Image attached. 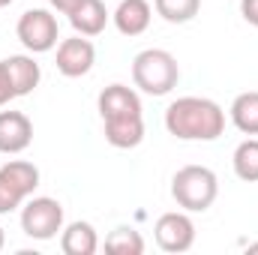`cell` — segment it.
<instances>
[{"label": "cell", "mask_w": 258, "mask_h": 255, "mask_svg": "<svg viewBox=\"0 0 258 255\" xmlns=\"http://www.w3.org/2000/svg\"><path fill=\"white\" fill-rule=\"evenodd\" d=\"M33 141V123L21 111H0V153H21Z\"/></svg>", "instance_id": "10"}, {"label": "cell", "mask_w": 258, "mask_h": 255, "mask_svg": "<svg viewBox=\"0 0 258 255\" xmlns=\"http://www.w3.org/2000/svg\"><path fill=\"white\" fill-rule=\"evenodd\" d=\"M219 195V180L207 165H183L171 177V198L186 213H204Z\"/></svg>", "instance_id": "3"}, {"label": "cell", "mask_w": 258, "mask_h": 255, "mask_svg": "<svg viewBox=\"0 0 258 255\" xmlns=\"http://www.w3.org/2000/svg\"><path fill=\"white\" fill-rule=\"evenodd\" d=\"M105 126V141L117 150H132L144 141V117H114V120H102Z\"/></svg>", "instance_id": "13"}, {"label": "cell", "mask_w": 258, "mask_h": 255, "mask_svg": "<svg viewBox=\"0 0 258 255\" xmlns=\"http://www.w3.org/2000/svg\"><path fill=\"white\" fill-rule=\"evenodd\" d=\"M114 27L123 33V36H141L147 27H150V18H153V6L147 0H120V6L114 9Z\"/></svg>", "instance_id": "11"}, {"label": "cell", "mask_w": 258, "mask_h": 255, "mask_svg": "<svg viewBox=\"0 0 258 255\" xmlns=\"http://www.w3.org/2000/svg\"><path fill=\"white\" fill-rule=\"evenodd\" d=\"M96 63V48L84 36H72L57 45V72L66 78H81Z\"/></svg>", "instance_id": "8"}, {"label": "cell", "mask_w": 258, "mask_h": 255, "mask_svg": "<svg viewBox=\"0 0 258 255\" xmlns=\"http://www.w3.org/2000/svg\"><path fill=\"white\" fill-rule=\"evenodd\" d=\"M39 186V168L24 159H12L0 165V213H12L21 207Z\"/></svg>", "instance_id": "4"}, {"label": "cell", "mask_w": 258, "mask_h": 255, "mask_svg": "<svg viewBox=\"0 0 258 255\" xmlns=\"http://www.w3.org/2000/svg\"><path fill=\"white\" fill-rule=\"evenodd\" d=\"M3 243H6V234H3V228H0V249H3Z\"/></svg>", "instance_id": "23"}, {"label": "cell", "mask_w": 258, "mask_h": 255, "mask_svg": "<svg viewBox=\"0 0 258 255\" xmlns=\"http://www.w3.org/2000/svg\"><path fill=\"white\" fill-rule=\"evenodd\" d=\"M231 123L243 135H258V90H246L231 102Z\"/></svg>", "instance_id": "16"}, {"label": "cell", "mask_w": 258, "mask_h": 255, "mask_svg": "<svg viewBox=\"0 0 258 255\" xmlns=\"http://www.w3.org/2000/svg\"><path fill=\"white\" fill-rule=\"evenodd\" d=\"M6 69H9V78H12V87H15V96H27L36 90L42 72L39 63L30 57V54H12L6 57Z\"/></svg>", "instance_id": "15"}, {"label": "cell", "mask_w": 258, "mask_h": 255, "mask_svg": "<svg viewBox=\"0 0 258 255\" xmlns=\"http://www.w3.org/2000/svg\"><path fill=\"white\" fill-rule=\"evenodd\" d=\"M15 33L21 39V45L33 54H45L57 45L60 39V30H57V18L48 12V9H27L18 24H15Z\"/></svg>", "instance_id": "6"}, {"label": "cell", "mask_w": 258, "mask_h": 255, "mask_svg": "<svg viewBox=\"0 0 258 255\" xmlns=\"http://www.w3.org/2000/svg\"><path fill=\"white\" fill-rule=\"evenodd\" d=\"M69 24L78 36H99L108 24V9L102 0H81L69 12Z\"/></svg>", "instance_id": "12"}, {"label": "cell", "mask_w": 258, "mask_h": 255, "mask_svg": "<svg viewBox=\"0 0 258 255\" xmlns=\"http://www.w3.org/2000/svg\"><path fill=\"white\" fill-rule=\"evenodd\" d=\"M60 249L63 255H93L99 249V234L90 222H69L60 231Z\"/></svg>", "instance_id": "14"}, {"label": "cell", "mask_w": 258, "mask_h": 255, "mask_svg": "<svg viewBox=\"0 0 258 255\" xmlns=\"http://www.w3.org/2000/svg\"><path fill=\"white\" fill-rule=\"evenodd\" d=\"M165 129L180 141H216L225 132V111L204 96H180L165 108Z\"/></svg>", "instance_id": "1"}, {"label": "cell", "mask_w": 258, "mask_h": 255, "mask_svg": "<svg viewBox=\"0 0 258 255\" xmlns=\"http://www.w3.org/2000/svg\"><path fill=\"white\" fill-rule=\"evenodd\" d=\"M249 252H258V243H249Z\"/></svg>", "instance_id": "24"}, {"label": "cell", "mask_w": 258, "mask_h": 255, "mask_svg": "<svg viewBox=\"0 0 258 255\" xmlns=\"http://www.w3.org/2000/svg\"><path fill=\"white\" fill-rule=\"evenodd\" d=\"M156 15H162L168 24H186L201 9V0H153Z\"/></svg>", "instance_id": "19"}, {"label": "cell", "mask_w": 258, "mask_h": 255, "mask_svg": "<svg viewBox=\"0 0 258 255\" xmlns=\"http://www.w3.org/2000/svg\"><path fill=\"white\" fill-rule=\"evenodd\" d=\"M12 99H15V87H12L6 60H0V105H6V102H12Z\"/></svg>", "instance_id": "20"}, {"label": "cell", "mask_w": 258, "mask_h": 255, "mask_svg": "<svg viewBox=\"0 0 258 255\" xmlns=\"http://www.w3.org/2000/svg\"><path fill=\"white\" fill-rule=\"evenodd\" d=\"M105 252H111V255H141L144 252V237H141L135 228L120 225V228H114V231L105 237Z\"/></svg>", "instance_id": "18"}, {"label": "cell", "mask_w": 258, "mask_h": 255, "mask_svg": "<svg viewBox=\"0 0 258 255\" xmlns=\"http://www.w3.org/2000/svg\"><path fill=\"white\" fill-rule=\"evenodd\" d=\"M99 114L102 120H114V117H138L141 114V99L138 93L126 84H108L99 93Z\"/></svg>", "instance_id": "9"}, {"label": "cell", "mask_w": 258, "mask_h": 255, "mask_svg": "<svg viewBox=\"0 0 258 255\" xmlns=\"http://www.w3.org/2000/svg\"><path fill=\"white\" fill-rule=\"evenodd\" d=\"M48 3H51V6H54L57 12H63V15H69V12H72V9H75V6H78L81 0H48Z\"/></svg>", "instance_id": "22"}, {"label": "cell", "mask_w": 258, "mask_h": 255, "mask_svg": "<svg viewBox=\"0 0 258 255\" xmlns=\"http://www.w3.org/2000/svg\"><path fill=\"white\" fill-rule=\"evenodd\" d=\"M9 3H12V0H0V9H3V6H9Z\"/></svg>", "instance_id": "25"}, {"label": "cell", "mask_w": 258, "mask_h": 255, "mask_svg": "<svg viewBox=\"0 0 258 255\" xmlns=\"http://www.w3.org/2000/svg\"><path fill=\"white\" fill-rule=\"evenodd\" d=\"M21 231L30 240L57 237V231H63V204L57 198H48V195L30 198L21 210Z\"/></svg>", "instance_id": "5"}, {"label": "cell", "mask_w": 258, "mask_h": 255, "mask_svg": "<svg viewBox=\"0 0 258 255\" xmlns=\"http://www.w3.org/2000/svg\"><path fill=\"white\" fill-rule=\"evenodd\" d=\"M153 237H156V246L162 252H189L195 243V222L189 219L186 210H171V213H162L153 225Z\"/></svg>", "instance_id": "7"}, {"label": "cell", "mask_w": 258, "mask_h": 255, "mask_svg": "<svg viewBox=\"0 0 258 255\" xmlns=\"http://www.w3.org/2000/svg\"><path fill=\"white\" fill-rule=\"evenodd\" d=\"M240 15H243L252 27H258V0H240Z\"/></svg>", "instance_id": "21"}, {"label": "cell", "mask_w": 258, "mask_h": 255, "mask_svg": "<svg viewBox=\"0 0 258 255\" xmlns=\"http://www.w3.org/2000/svg\"><path fill=\"white\" fill-rule=\"evenodd\" d=\"M132 81L138 90L147 96H165L177 87L180 81V66L177 57L165 48H144L132 60Z\"/></svg>", "instance_id": "2"}, {"label": "cell", "mask_w": 258, "mask_h": 255, "mask_svg": "<svg viewBox=\"0 0 258 255\" xmlns=\"http://www.w3.org/2000/svg\"><path fill=\"white\" fill-rule=\"evenodd\" d=\"M231 165H234V174L246 183H258V138H246L234 147V156H231Z\"/></svg>", "instance_id": "17"}]
</instances>
